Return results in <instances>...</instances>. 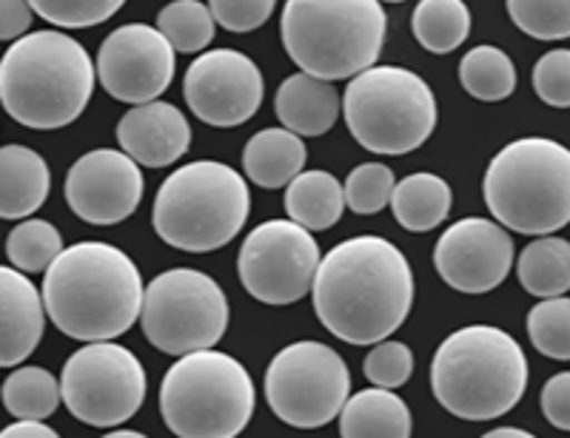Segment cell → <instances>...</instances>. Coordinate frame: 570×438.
I'll return each mask as SVG.
<instances>
[{"mask_svg":"<svg viewBox=\"0 0 570 438\" xmlns=\"http://www.w3.org/2000/svg\"><path fill=\"white\" fill-rule=\"evenodd\" d=\"M252 213L246 177L217 160H197L163 180L151 206V226L166 246L208 253L228 246Z\"/></svg>","mask_w":570,"mask_h":438,"instance_id":"6","label":"cell"},{"mask_svg":"<svg viewBox=\"0 0 570 438\" xmlns=\"http://www.w3.org/2000/svg\"><path fill=\"white\" fill-rule=\"evenodd\" d=\"M519 285L539 299L564 297L570 290V242L562 237H539L517 259Z\"/></svg>","mask_w":570,"mask_h":438,"instance_id":"26","label":"cell"},{"mask_svg":"<svg viewBox=\"0 0 570 438\" xmlns=\"http://www.w3.org/2000/svg\"><path fill=\"white\" fill-rule=\"evenodd\" d=\"M320 246L294 219H268L246 237L237 257L243 288L263 305L308 297L320 271Z\"/></svg>","mask_w":570,"mask_h":438,"instance_id":"13","label":"cell"},{"mask_svg":"<svg viewBox=\"0 0 570 438\" xmlns=\"http://www.w3.org/2000/svg\"><path fill=\"white\" fill-rule=\"evenodd\" d=\"M120 151L146 168H166L180 160L191 146V126L177 106L142 103L131 106L117 123Z\"/></svg>","mask_w":570,"mask_h":438,"instance_id":"18","label":"cell"},{"mask_svg":"<svg viewBox=\"0 0 570 438\" xmlns=\"http://www.w3.org/2000/svg\"><path fill=\"white\" fill-rule=\"evenodd\" d=\"M482 438H539L528 430H519V427H497V430L485 432Z\"/></svg>","mask_w":570,"mask_h":438,"instance_id":"42","label":"cell"},{"mask_svg":"<svg viewBox=\"0 0 570 438\" xmlns=\"http://www.w3.org/2000/svg\"><path fill=\"white\" fill-rule=\"evenodd\" d=\"M411 407L385 387L351 396L340 412V438H411Z\"/></svg>","mask_w":570,"mask_h":438,"instance_id":"23","label":"cell"},{"mask_svg":"<svg viewBox=\"0 0 570 438\" xmlns=\"http://www.w3.org/2000/svg\"><path fill=\"white\" fill-rule=\"evenodd\" d=\"M308 160L303 137L288 129H263L243 149V171L259 188H288Z\"/></svg>","mask_w":570,"mask_h":438,"instance_id":"22","label":"cell"},{"mask_svg":"<svg viewBox=\"0 0 570 438\" xmlns=\"http://www.w3.org/2000/svg\"><path fill=\"white\" fill-rule=\"evenodd\" d=\"M63 405L89 427H117L146 401V368L129 348L117 342H86L60 374Z\"/></svg>","mask_w":570,"mask_h":438,"instance_id":"12","label":"cell"},{"mask_svg":"<svg viewBox=\"0 0 570 438\" xmlns=\"http://www.w3.org/2000/svg\"><path fill=\"white\" fill-rule=\"evenodd\" d=\"M345 186L328 171H303L285 188V213L308 231H328L343 219Z\"/></svg>","mask_w":570,"mask_h":438,"instance_id":"24","label":"cell"},{"mask_svg":"<svg viewBox=\"0 0 570 438\" xmlns=\"http://www.w3.org/2000/svg\"><path fill=\"white\" fill-rule=\"evenodd\" d=\"M146 191L140 162L126 151L95 149L66 175V206L89 226H117L137 211Z\"/></svg>","mask_w":570,"mask_h":438,"instance_id":"16","label":"cell"},{"mask_svg":"<svg viewBox=\"0 0 570 438\" xmlns=\"http://www.w3.org/2000/svg\"><path fill=\"white\" fill-rule=\"evenodd\" d=\"M254 405L248 370L214 348L180 356L160 385V416L177 438H237Z\"/></svg>","mask_w":570,"mask_h":438,"instance_id":"8","label":"cell"},{"mask_svg":"<svg viewBox=\"0 0 570 438\" xmlns=\"http://www.w3.org/2000/svg\"><path fill=\"white\" fill-rule=\"evenodd\" d=\"M63 251V237L46 219H23L9 231L7 257L23 273H46Z\"/></svg>","mask_w":570,"mask_h":438,"instance_id":"30","label":"cell"},{"mask_svg":"<svg viewBox=\"0 0 570 438\" xmlns=\"http://www.w3.org/2000/svg\"><path fill=\"white\" fill-rule=\"evenodd\" d=\"M157 29L175 46V52L195 54L214 40L217 20L200 0H171L157 14Z\"/></svg>","mask_w":570,"mask_h":438,"instance_id":"31","label":"cell"},{"mask_svg":"<svg viewBox=\"0 0 570 438\" xmlns=\"http://www.w3.org/2000/svg\"><path fill=\"white\" fill-rule=\"evenodd\" d=\"M52 191V171L29 146L0 151V217L29 219Z\"/></svg>","mask_w":570,"mask_h":438,"instance_id":"21","label":"cell"},{"mask_svg":"<svg viewBox=\"0 0 570 438\" xmlns=\"http://www.w3.org/2000/svg\"><path fill=\"white\" fill-rule=\"evenodd\" d=\"M63 401L60 381L43 368H18L3 381V405L14 419L43 421L49 419Z\"/></svg>","mask_w":570,"mask_h":438,"instance_id":"28","label":"cell"},{"mask_svg":"<svg viewBox=\"0 0 570 438\" xmlns=\"http://www.w3.org/2000/svg\"><path fill=\"white\" fill-rule=\"evenodd\" d=\"M98 80L120 103H155L175 80V46L149 23H126L100 43Z\"/></svg>","mask_w":570,"mask_h":438,"instance_id":"15","label":"cell"},{"mask_svg":"<svg viewBox=\"0 0 570 438\" xmlns=\"http://www.w3.org/2000/svg\"><path fill=\"white\" fill-rule=\"evenodd\" d=\"M365 379L374 387H385V390H396L414 374V354L405 342H376L371 354L363 361Z\"/></svg>","mask_w":570,"mask_h":438,"instance_id":"36","label":"cell"},{"mask_svg":"<svg viewBox=\"0 0 570 438\" xmlns=\"http://www.w3.org/2000/svg\"><path fill=\"white\" fill-rule=\"evenodd\" d=\"M343 115L354 140L383 157L425 146L440 120L434 89L402 66H371L356 74L345 89Z\"/></svg>","mask_w":570,"mask_h":438,"instance_id":"9","label":"cell"},{"mask_svg":"<svg viewBox=\"0 0 570 438\" xmlns=\"http://www.w3.org/2000/svg\"><path fill=\"white\" fill-rule=\"evenodd\" d=\"M279 32L299 71L334 83L380 60L389 18L380 0H285Z\"/></svg>","mask_w":570,"mask_h":438,"instance_id":"5","label":"cell"},{"mask_svg":"<svg viewBox=\"0 0 570 438\" xmlns=\"http://www.w3.org/2000/svg\"><path fill=\"white\" fill-rule=\"evenodd\" d=\"M533 89L553 109H570V49H553L533 66Z\"/></svg>","mask_w":570,"mask_h":438,"instance_id":"37","label":"cell"},{"mask_svg":"<svg viewBox=\"0 0 570 438\" xmlns=\"http://www.w3.org/2000/svg\"><path fill=\"white\" fill-rule=\"evenodd\" d=\"M186 106L214 129L248 123L263 106V71L237 49H212L188 66L183 80Z\"/></svg>","mask_w":570,"mask_h":438,"instance_id":"14","label":"cell"},{"mask_svg":"<svg viewBox=\"0 0 570 438\" xmlns=\"http://www.w3.org/2000/svg\"><path fill=\"white\" fill-rule=\"evenodd\" d=\"M380 3H402V0H380Z\"/></svg>","mask_w":570,"mask_h":438,"instance_id":"44","label":"cell"},{"mask_svg":"<svg viewBox=\"0 0 570 438\" xmlns=\"http://www.w3.org/2000/svg\"><path fill=\"white\" fill-rule=\"evenodd\" d=\"M411 29L422 49L448 54L460 49L471 34V9L465 0H420L411 14Z\"/></svg>","mask_w":570,"mask_h":438,"instance_id":"27","label":"cell"},{"mask_svg":"<svg viewBox=\"0 0 570 438\" xmlns=\"http://www.w3.org/2000/svg\"><path fill=\"white\" fill-rule=\"evenodd\" d=\"M391 211L396 222L411 233H425L440 228L451 211V186L442 177L416 171L396 182L391 197Z\"/></svg>","mask_w":570,"mask_h":438,"instance_id":"25","label":"cell"},{"mask_svg":"<svg viewBox=\"0 0 570 438\" xmlns=\"http://www.w3.org/2000/svg\"><path fill=\"white\" fill-rule=\"evenodd\" d=\"M266 401L283 425L317 430L343 412L351 396V370L323 342H294L266 368Z\"/></svg>","mask_w":570,"mask_h":438,"instance_id":"11","label":"cell"},{"mask_svg":"<svg viewBox=\"0 0 570 438\" xmlns=\"http://www.w3.org/2000/svg\"><path fill=\"white\" fill-rule=\"evenodd\" d=\"M522 345L493 325H468L436 348L431 390L451 416L493 421L511 412L528 390Z\"/></svg>","mask_w":570,"mask_h":438,"instance_id":"4","label":"cell"},{"mask_svg":"<svg viewBox=\"0 0 570 438\" xmlns=\"http://www.w3.org/2000/svg\"><path fill=\"white\" fill-rule=\"evenodd\" d=\"M104 438H149V436H142V432H137V430H111V432H106Z\"/></svg>","mask_w":570,"mask_h":438,"instance_id":"43","label":"cell"},{"mask_svg":"<svg viewBox=\"0 0 570 438\" xmlns=\"http://www.w3.org/2000/svg\"><path fill=\"white\" fill-rule=\"evenodd\" d=\"M38 18L63 29H89L120 12L126 0H29Z\"/></svg>","mask_w":570,"mask_h":438,"instance_id":"35","label":"cell"},{"mask_svg":"<svg viewBox=\"0 0 570 438\" xmlns=\"http://www.w3.org/2000/svg\"><path fill=\"white\" fill-rule=\"evenodd\" d=\"M539 405H542L548 425L570 432V370L544 381L542 394H539Z\"/></svg>","mask_w":570,"mask_h":438,"instance_id":"39","label":"cell"},{"mask_svg":"<svg viewBox=\"0 0 570 438\" xmlns=\"http://www.w3.org/2000/svg\"><path fill=\"white\" fill-rule=\"evenodd\" d=\"M0 438H60V436L52 430V427L43 425V421L18 419L14 425H9L7 430L0 432Z\"/></svg>","mask_w":570,"mask_h":438,"instance_id":"41","label":"cell"},{"mask_svg":"<svg viewBox=\"0 0 570 438\" xmlns=\"http://www.w3.org/2000/svg\"><path fill=\"white\" fill-rule=\"evenodd\" d=\"M517 29L533 40L570 38V0H505Z\"/></svg>","mask_w":570,"mask_h":438,"instance_id":"33","label":"cell"},{"mask_svg":"<svg viewBox=\"0 0 570 438\" xmlns=\"http://www.w3.org/2000/svg\"><path fill=\"white\" fill-rule=\"evenodd\" d=\"M460 83L476 100L497 103L517 89V69L513 60L497 46H473L460 60Z\"/></svg>","mask_w":570,"mask_h":438,"instance_id":"29","label":"cell"},{"mask_svg":"<svg viewBox=\"0 0 570 438\" xmlns=\"http://www.w3.org/2000/svg\"><path fill=\"white\" fill-rule=\"evenodd\" d=\"M531 345L548 359L570 361V297L542 299L528 313Z\"/></svg>","mask_w":570,"mask_h":438,"instance_id":"32","label":"cell"},{"mask_svg":"<svg viewBox=\"0 0 570 438\" xmlns=\"http://www.w3.org/2000/svg\"><path fill=\"white\" fill-rule=\"evenodd\" d=\"M274 111H277L283 129L299 137H320L334 129L340 111H343V100H340L334 83L297 71L279 83Z\"/></svg>","mask_w":570,"mask_h":438,"instance_id":"20","label":"cell"},{"mask_svg":"<svg viewBox=\"0 0 570 438\" xmlns=\"http://www.w3.org/2000/svg\"><path fill=\"white\" fill-rule=\"evenodd\" d=\"M436 273L460 293H491L513 268V239L493 219L465 217L448 228L434 248Z\"/></svg>","mask_w":570,"mask_h":438,"instance_id":"17","label":"cell"},{"mask_svg":"<svg viewBox=\"0 0 570 438\" xmlns=\"http://www.w3.org/2000/svg\"><path fill=\"white\" fill-rule=\"evenodd\" d=\"M142 334L160 354L212 350L228 330V299L208 273L175 268L146 285Z\"/></svg>","mask_w":570,"mask_h":438,"instance_id":"10","label":"cell"},{"mask_svg":"<svg viewBox=\"0 0 570 438\" xmlns=\"http://www.w3.org/2000/svg\"><path fill=\"white\" fill-rule=\"evenodd\" d=\"M312 299L331 336L348 345L385 342L414 308V271L389 239L351 237L323 257Z\"/></svg>","mask_w":570,"mask_h":438,"instance_id":"1","label":"cell"},{"mask_svg":"<svg viewBox=\"0 0 570 438\" xmlns=\"http://www.w3.org/2000/svg\"><path fill=\"white\" fill-rule=\"evenodd\" d=\"M394 171L383 162H363L345 180V206L360 217L380 213L394 197Z\"/></svg>","mask_w":570,"mask_h":438,"instance_id":"34","label":"cell"},{"mask_svg":"<svg viewBox=\"0 0 570 438\" xmlns=\"http://www.w3.org/2000/svg\"><path fill=\"white\" fill-rule=\"evenodd\" d=\"M146 285L131 257L109 242H75L46 271L43 302L55 328L78 342H115L142 313Z\"/></svg>","mask_w":570,"mask_h":438,"instance_id":"2","label":"cell"},{"mask_svg":"<svg viewBox=\"0 0 570 438\" xmlns=\"http://www.w3.org/2000/svg\"><path fill=\"white\" fill-rule=\"evenodd\" d=\"M35 9L29 0H0V38L14 43L29 32Z\"/></svg>","mask_w":570,"mask_h":438,"instance_id":"40","label":"cell"},{"mask_svg":"<svg viewBox=\"0 0 570 438\" xmlns=\"http://www.w3.org/2000/svg\"><path fill=\"white\" fill-rule=\"evenodd\" d=\"M43 290L35 288L23 271L7 265L0 271V365H23L43 339Z\"/></svg>","mask_w":570,"mask_h":438,"instance_id":"19","label":"cell"},{"mask_svg":"<svg viewBox=\"0 0 570 438\" xmlns=\"http://www.w3.org/2000/svg\"><path fill=\"white\" fill-rule=\"evenodd\" d=\"M482 191L499 226L548 237L570 222V149L548 137L508 142L488 166Z\"/></svg>","mask_w":570,"mask_h":438,"instance_id":"7","label":"cell"},{"mask_svg":"<svg viewBox=\"0 0 570 438\" xmlns=\"http://www.w3.org/2000/svg\"><path fill=\"white\" fill-rule=\"evenodd\" d=\"M277 0H208L214 20L228 32H254L274 14Z\"/></svg>","mask_w":570,"mask_h":438,"instance_id":"38","label":"cell"},{"mask_svg":"<svg viewBox=\"0 0 570 438\" xmlns=\"http://www.w3.org/2000/svg\"><path fill=\"white\" fill-rule=\"evenodd\" d=\"M98 83V63L66 32L23 34L0 60V100L14 123L58 131L75 123Z\"/></svg>","mask_w":570,"mask_h":438,"instance_id":"3","label":"cell"}]
</instances>
